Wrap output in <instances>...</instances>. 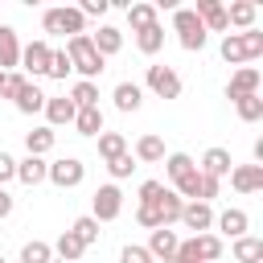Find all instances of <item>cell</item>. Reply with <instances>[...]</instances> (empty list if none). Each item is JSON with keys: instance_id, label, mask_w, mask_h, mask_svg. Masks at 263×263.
<instances>
[{"instance_id": "obj_8", "label": "cell", "mask_w": 263, "mask_h": 263, "mask_svg": "<svg viewBox=\"0 0 263 263\" xmlns=\"http://www.w3.org/2000/svg\"><path fill=\"white\" fill-rule=\"evenodd\" d=\"M144 86H148L156 99H181V74H177L173 66H148Z\"/></svg>"}, {"instance_id": "obj_29", "label": "cell", "mask_w": 263, "mask_h": 263, "mask_svg": "<svg viewBox=\"0 0 263 263\" xmlns=\"http://www.w3.org/2000/svg\"><path fill=\"white\" fill-rule=\"evenodd\" d=\"M181 210H185V201H181L173 189H164V197L156 201V218H160V226H173V222H181Z\"/></svg>"}, {"instance_id": "obj_42", "label": "cell", "mask_w": 263, "mask_h": 263, "mask_svg": "<svg viewBox=\"0 0 263 263\" xmlns=\"http://www.w3.org/2000/svg\"><path fill=\"white\" fill-rule=\"evenodd\" d=\"M25 82H29L25 74H16V70H8V74H4V86H0V99H16V95L25 90Z\"/></svg>"}, {"instance_id": "obj_31", "label": "cell", "mask_w": 263, "mask_h": 263, "mask_svg": "<svg viewBox=\"0 0 263 263\" xmlns=\"http://www.w3.org/2000/svg\"><path fill=\"white\" fill-rule=\"evenodd\" d=\"M234 259L238 263H263V238H255V234L234 238Z\"/></svg>"}, {"instance_id": "obj_14", "label": "cell", "mask_w": 263, "mask_h": 263, "mask_svg": "<svg viewBox=\"0 0 263 263\" xmlns=\"http://www.w3.org/2000/svg\"><path fill=\"white\" fill-rule=\"evenodd\" d=\"M230 185H234V193H259L263 189V164H234L230 168Z\"/></svg>"}, {"instance_id": "obj_19", "label": "cell", "mask_w": 263, "mask_h": 263, "mask_svg": "<svg viewBox=\"0 0 263 263\" xmlns=\"http://www.w3.org/2000/svg\"><path fill=\"white\" fill-rule=\"evenodd\" d=\"M90 45L99 49V58L107 62L111 53H119L123 49V33L115 29V25H99V33H90Z\"/></svg>"}, {"instance_id": "obj_32", "label": "cell", "mask_w": 263, "mask_h": 263, "mask_svg": "<svg viewBox=\"0 0 263 263\" xmlns=\"http://www.w3.org/2000/svg\"><path fill=\"white\" fill-rule=\"evenodd\" d=\"M66 99H70V103H74L78 111H82V107H99V86H95V82H82V78H78V82L70 86V95H66Z\"/></svg>"}, {"instance_id": "obj_23", "label": "cell", "mask_w": 263, "mask_h": 263, "mask_svg": "<svg viewBox=\"0 0 263 263\" xmlns=\"http://www.w3.org/2000/svg\"><path fill=\"white\" fill-rule=\"evenodd\" d=\"M45 173H49V164H45V156H25V160H16V181L21 185H41L45 181Z\"/></svg>"}, {"instance_id": "obj_37", "label": "cell", "mask_w": 263, "mask_h": 263, "mask_svg": "<svg viewBox=\"0 0 263 263\" xmlns=\"http://www.w3.org/2000/svg\"><path fill=\"white\" fill-rule=\"evenodd\" d=\"M70 234H74V238H78L82 247H95V242H99V222H95L90 214H82V218H78V222L70 226Z\"/></svg>"}, {"instance_id": "obj_21", "label": "cell", "mask_w": 263, "mask_h": 263, "mask_svg": "<svg viewBox=\"0 0 263 263\" xmlns=\"http://www.w3.org/2000/svg\"><path fill=\"white\" fill-rule=\"evenodd\" d=\"M255 16H259V4L255 0H234L230 8H226V25H234V29H255Z\"/></svg>"}, {"instance_id": "obj_38", "label": "cell", "mask_w": 263, "mask_h": 263, "mask_svg": "<svg viewBox=\"0 0 263 263\" xmlns=\"http://www.w3.org/2000/svg\"><path fill=\"white\" fill-rule=\"evenodd\" d=\"M49 259H53V247L41 242V238H29L21 247V263H49Z\"/></svg>"}, {"instance_id": "obj_25", "label": "cell", "mask_w": 263, "mask_h": 263, "mask_svg": "<svg viewBox=\"0 0 263 263\" xmlns=\"http://www.w3.org/2000/svg\"><path fill=\"white\" fill-rule=\"evenodd\" d=\"M127 25H132V33H140V29L156 25V4H148V0H136V4H127Z\"/></svg>"}, {"instance_id": "obj_34", "label": "cell", "mask_w": 263, "mask_h": 263, "mask_svg": "<svg viewBox=\"0 0 263 263\" xmlns=\"http://www.w3.org/2000/svg\"><path fill=\"white\" fill-rule=\"evenodd\" d=\"M173 193H177L181 201H201V173L193 168V173H185L181 181H173Z\"/></svg>"}, {"instance_id": "obj_6", "label": "cell", "mask_w": 263, "mask_h": 263, "mask_svg": "<svg viewBox=\"0 0 263 263\" xmlns=\"http://www.w3.org/2000/svg\"><path fill=\"white\" fill-rule=\"evenodd\" d=\"M49 53H53V45H49L45 37L21 45V74H25L29 82H33V78H45V70H49Z\"/></svg>"}, {"instance_id": "obj_7", "label": "cell", "mask_w": 263, "mask_h": 263, "mask_svg": "<svg viewBox=\"0 0 263 263\" xmlns=\"http://www.w3.org/2000/svg\"><path fill=\"white\" fill-rule=\"evenodd\" d=\"M119 214H123V193H119V185H99L95 197H90V218H95V222H115Z\"/></svg>"}, {"instance_id": "obj_16", "label": "cell", "mask_w": 263, "mask_h": 263, "mask_svg": "<svg viewBox=\"0 0 263 263\" xmlns=\"http://www.w3.org/2000/svg\"><path fill=\"white\" fill-rule=\"evenodd\" d=\"M214 226L226 234V238H242L247 230H251V218H247V210H222V214H214ZM218 234V238H222Z\"/></svg>"}, {"instance_id": "obj_17", "label": "cell", "mask_w": 263, "mask_h": 263, "mask_svg": "<svg viewBox=\"0 0 263 263\" xmlns=\"http://www.w3.org/2000/svg\"><path fill=\"white\" fill-rule=\"evenodd\" d=\"M41 111H45L49 127H66V123H74V111H78V107H74V103H70L66 95H49Z\"/></svg>"}, {"instance_id": "obj_39", "label": "cell", "mask_w": 263, "mask_h": 263, "mask_svg": "<svg viewBox=\"0 0 263 263\" xmlns=\"http://www.w3.org/2000/svg\"><path fill=\"white\" fill-rule=\"evenodd\" d=\"M70 74H74V66H70L66 49H53V53H49V70H45V78H58V82H66Z\"/></svg>"}, {"instance_id": "obj_27", "label": "cell", "mask_w": 263, "mask_h": 263, "mask_svg": "<svg viewBox=\"0 0 263 263\" xmlns=\"http://www.w3.org/2000/svg\"><path fill=\"white\" fill-rule=\"evenodd\" d=\"M74 132H78V136H99V132H103V111H99V107L74 111Z\"/></svg>"}, {"instance_id": "obj_4", "label": "cell", "mask_w": 263, "mask_h": 263, "mask_svg": "<svg viewBox=\"0 0 263 263\" xmlns=\"http://www.w3.org/2000/svg\"><path fill=\"white\" fill-rule=\"evenodd\" d=\"M41 29L53 33V37H78V33H86V16L78 8H45Z\"/></svg>"}, {"instance_id": "obj_47", "label": "cell", "mask_w": 263, "mask_h": 263, "mask_svg": "<svg viewBox=\"0 0 263 263\" xmlns=\"http://www.w3.org/2000/svg\"><path fill=\"white\" fill-rule=\"evenodd\" d=\"M136 222H140L144 230H156V226H160V218H156V210H148V205H136Z\"/></svg>"}, {"instance_id": "obj_49", "label": "cell", "mask_w": 263, "mask_h": 263, "mask_svg": "<svg viewBox=\"0 0 263 263\" xmlns=\"http://www.w3.org/2000/svg\"><path fill=\"white\" fill-rule=\"evenodd\" d=\"M164 263H185V259H181V255H173V259H164Z\"/></svg>"}, {"instance_id": "obj_45", "label": "cell", "mask_w": 263, "mask_h": 263, "mask_svg": "<svg viewBox=\"0 0 263 263\" xmlns=\"http://www.w3.org/2000/svg\"><path fill=\"white\" fill-rule=\"evenodd\" d=\"M107 8H111V0H82V4H78L82 16H103Z\"/></svg>"}, {"instance_id": "obj_2", "label": "cell", "mask_w": 263, "mask_h": 263, "mask_svg": "<svg viewBox=\"0 0 263 263\" xmlns=\"http://www.w3.org/2000/svg\"><path fill=\"white\" fill-rule=\"evenodd\" d=\"M263 53V33L259 29H247V33H226L222 37V62L230 66H247Z\"/></svg>"}, {"instance_id": "obj_36", "label": "cell", "mask_w": 263, "mask_h": 263, "mask_svg": "<svg viewBox=\"0 0 263 263\" xmlns=\"http://www.w3.org/2000/svg\"><path fill=\"white\" fill-rule=\"evenodd\" d=\"M234 111H238L242 123H259V119H263V95H247V99H238Z\"/></svg>"}, {"instance_id": "obj_10", "label": "cell", "mask_w": 263, "mask_h": 263, "mask_svg": "<svg viewBox=\"0 0 263 263\" xmlns=\"http://www.w3.org/2000/svg\"><path fill=\"white\" fill-rule=\"evenodd\" d=\"M259 86H263V74H259L255 66H238V70L230 74V82H226V99L238 103V99H247V95H259Z\"/></svg>"}, {"instance_id": "obj_30", "label": "cell", "mask_w": 263, "mask_h": 263, "mask_svg": "<svg viewBox=\"0 0 263 263\" xmlns=\"http://www.w3.org/2000/svg\"><path fill=\"white\" fill-rule=\"evenodd\" d=\"M53 255H58L62 263H78V259L86 255V247H82L70 230H62V234H58V242H53Z\"/></svg>"}, {"instance_id": "obj_1", "label": "cell", "mask_w": 263, "mask_h": 263, "mask_svg": "<svg viewBox=\"0 0 263 263\" xmlns=\"http://www.w3.org/2000/svg\"><path fill=\"white\" fill-rule=\"evenodd\" d=\"M66 58H70V66L82 74V82H95L107 66H103V58H99V49L90 45V33H78V37H66Z\"/></svg>"}, {"instance_id": "obj_51", "label": "cell", "mask_w": 263, "mask_h": 263, "mask_svg": "<svg viewBox=\"0 0 263 263\" xmlns=\"http://www.w3.org/2000/svg\"><path fill=\"white\" fill-rule=\"evenodd\" d=\"M0 263H8V259H4V255H0Z\"/></svg>"}, {"instance_id": "obj_15", "label": "cell", "mask_w": 263, "mask_h": 263, "mask_svg": "<svg viewBox=\"0 0 263 263\" xmlns=\"http://www.w3.org/2000/svg\"><path fill=\"white\" fill-rule=\"evenodd\" d=\"M230 168H234V160H230V152H226V148H218V144H214V148H205V152H201L197 173H205V177H218V181H222V177H230Z\"/></svg>"}, {"instance_id": "obj_20", "label": "cell", "mask_w": 263, "mask_h": 263, "mask_svg": "<svg viewBox=\"0 0 263 263\" xmlns=\"http://www.w3.org/2000/svg\"><path fill=\"white\" fill-rule=\"evenodd\" d=\"M111 99H115V111H140V103H144V86L140 82H115V90H111Z\"/></svg>"}, {"instance_id": "obj_46", "label": "cell", "mask_w": 263, "mask_h": 263, "mask_svg": "<svg viewBox=\"0 0 263 263\" xmlns=\"http://www.w3.org/2000/svg\"><path fill=\"white\" fill-rule=\"evenodd\" d=\"M218 193H222V181H218V177H205V173H201V201H214Z\"/></svg>"}, {"instance_id": "obj_41", "label": "cell", "mask_w": 263, "mask_h": 263, "mask_svg": "<svg viewBox=\"0 0 263 263\" xmlns=\"http://www.w3.org/2000/svg\"><path fill=\"white\" fill-rule=\"evenodd\" d=\"M107 173H111L115 181H123V177H132V173H136V156H132V152H123V156H115V160H107Z\"/></svg>"}, {"instance_id": "obj_9", "label": "cell", "mask_w": 263, "mask_h": 263, "mask_svg": "<svg viewBox=\"0 0 263 263\" xmlns=\"http://www.w3.org/2000/svg\"><path fill=\"white\" fill-rule=\"evenodd\" d=\"M45 181H53L58 189H78V185L86 181V164H82L78 156H62V160H53V164H49Z\"/></svg>"}, {"instance_id": "obj_40", "label": "cell", "mask_w": 263, "mask_h": 263, "mask_svg": "<svg viewBox=\"0 0 263 263\" xmlns=\"http://www.w3.org/2000/svg\"><path fill=\"white\" fill-rule=\"evenodd\" d=\"M164 181H140V189H136V197H140V205H148V210H156V201L164 197Z\"/></svg>"}, {"instance_id": "obj_26", "label": "cell", "mask_w": 263, "mask_h": 263, "mask_svg": "<svg viewBox=\"0 0 263 263\" xmlns=\"http://www.w3.org/2000/svg\"><path fill=\"white\" fill-rule=\"evenodd\" d=\"M136 49H140V53H148V58H152V53H160V49H164V29H160V21H156V25H148V29H140V33H136Z\"/></svg>"}, {"instance_id": "obj_33", "label": "cell", "mask_w": 263, "mask_h": 263, "mask_svg": "<svg viewBox=\"0 0 263 263\" xmlns=\"http://www.w3.org/2000/svg\"><path fill=\"white\" fill-rule=\"evenodd\" d=\"M197 168V160L189 156V152H168L164 156V173H168V181H181L185 173H193Z\"/></svg>"}, {"instance_id": "obj_22", "label": "cell", "mask_w": 263, "mask_h": 263, "mask_svg": "<svg viewBox=\"0 0 263 263\" xmlns=\"http://www.w3.org/2000/svg\"><path fill=\"white\" fill-rule=\"evenodd\" d=\"M132 156H136V164H160V160H164V140L148 132V136L136 140V152H132Z\"/></svg>"}, {"instance_id": "obj_28", "label": "cell", "mask_w": 263, "mask_h": 263, "mask_svg": "<svg viewBox=\"0 0 263 263\" xmlns=\"http://www.w3.org/2000/svg\"><path fill=\"white\" fill-rule=\"evenodd\" d=\"M53 144H58V132H53V127H33V132L25 136V148H29V156H45Z\"/></svg>"}, {"instance_id": "obj_3", "label": "cell", "mask_w": 263, "mask_h": 263, "mask_svg": "<svg viewBox=\"0 0 263 263\" xmlns=\"http://www.w3.org/2000/svg\"><path fill=\"white\" fill-rule=\"evenodd\" d=\"M173 29H177V41H181V49H189V53H201L205 49V25L197 21V12L193 8H177L173 12Z\"/></svg>"}, {"instance_id": "obj_12", "label": "cell", "mask_w": 263, "mask_h": 263, "mask_svg": "<svg viewBox=\"0 0 263 263\" xmlns=\"http://www.w3.org/2000/svg\"><path fill=\"white\" fill-rule=\"evenodd\" d=\"M177 247H181L177 230H173V226H156V230L148 234V247H144V251H148L152 259H160V263H164V259H173V255H177Z\"/></svg>"}, {"instance_id": "obj_18", "label": "cell", "mask_w": 263, "mask_h": 263, "mask_svg": "<svg viewBox=\"0 0 263 263\" xmlns=\"http://www.w3.org/2000/svg\"><path fill=\"white\" fill-rule=\"evenodd\" d=\"M12 66H21V37L12 25H0V70L8 74Z\"/></svg>"}, {"instance_id": "obj_11", "label": "cell", "mask_w": 263, "mask_h": 263, "mask_svg": "<svg viewBox=\"0 0 263 263\" xmlns=\"http://www.w3.org/2000/svg\"><path fill=\"white\" fill-rule=\"evenodd\" d=\"M181 226L193 230V234H210V226H214V205H210V201H185Z\"/></svg>"}, {"instance_id": "obj_24", "label": "cell", "mask_w": 263, "mask_h": 263, "mask_svg": "<svg viewBox=\"0 0 263 263\" xmlns=\"http://www.w3.org/2000/svg\"><path fill=\"white\" fill-rule=\"evenodd\" d=\"M45 99H49V95H45V90H41L37 82H25V90H21L16 99H12V107H16L21 115H37V111L45 107Z\"/></svg>"}, {"instance_id": "obj_5", "label": "cell", "mask_w": 263, "mask_h": 263, "mask_svg": "<svg viewBox=\"0 0 263 263\" xmlns=\"http://www.w3.org/2000/svg\"><path fill=\"white\" fill-rule=\"evenodd\" d=\"M177 255L185 263H218L222 259V238L218 234H193V238H185L177 247Z\"/></svg>"}, {"instance_id": "obj_48", "label": "cell", "mask_w": 263, "mask_h": 263, "mask_svg": "<svg viewBox=\"0 0 263 263\" xmlns=\"http://www.w3.org/2000/svg\"><path fill=\"white\" fill-rule=\"evenodd\" d=\"M12 210H16V197H12L8 189H0V222H4V218H8Z\"/></svg>"}, {"instance_id": "obj_52", "label": "cell", "mask_w": 263, "mask_h": 263, "mask_svg": "<svg viewBox=\"0 0 263 263\" xmlns=\"http://www.w3.org/2000/svg\"><path fill=\"white\" fill-rule=\"evenodd\" d=\"M218 263H222V259H218Z\"/></svg>"}, {"instance_id": "obj_50", "label": "cell", "mask_w": 263, "mask_h": 263, "mask_svg": "<svg viewBox=\"0 0 263 263\" xmlns=\"http://www.w3.org/2000/svg\"><path fill=\"white\" fill-rule=\"evenodd\" d=\"M0 86H4V70H0Z\"/></svg>"}, {"instance_id": "obj_13", "label": "cell", "mask_w": 263, "mask_h": 263, "mask_svg": "<svg viewBox=\"0 0 263 263\" xmlns=\"http://www.w3.org/2000/svg\"><path fill=\"white\" fill-rule=\"evenodd\" d=\"M193 12H197V21L205 25V33H226V29H230V25H226V4H222V0H197Z\"/></svg>"}, {"instance_id": "obj_35", "label": "cell", "mask_w": 263, "mask_h": 263, "mask_svg": "<svg viewBox=\"0 0 263 263\" xmlns=\"http://www.w3.org/2000/svg\"><path fill=\"white\" fill-rule=\"evenodd\" d=\"M127 152V140L119 136V132H99V156L103 160H115V156H123Z\"/></svg>"}, {"instance_id": "obj_43", "label": "cell", "mask_w": 263, "mask_h": 263, "mask_svg": "<svg viewBox=\"0 0 263 263\" xmlns=\"http://www.w3.org/2000/svg\"><path fill=\"white\" fill-rule=\"evenodd\" d=\"M119 263H152V255H148L144 247H136V242H127V247L119 251Z\"/></svg>"}, {"instance_id": "obj_44", "label": "cell", "mask_w": 263, "mask_h": 263, "mask_svg": "<svg viewBox=\"0 0 263 263\" xmlns=\"http://www.w3.org/2000/svg\"><path fill=\"white\" fill-rule=\"evenodd\" d=\"M8 181H16V160H12L8 152H0V189H4Z\"/></svg>"}]
</instances>
